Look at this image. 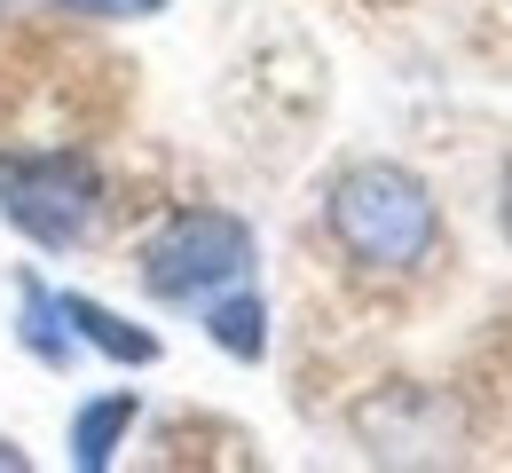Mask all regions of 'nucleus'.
<instances>
[{"instance_id": "7ed1b4c3", "label": "nucleus", "mask_w": 512, "mask_h": 473, "mask_svg": "<svg viewBox=\"0 0 512 473\" xmlns=\"http://www.w3.org/2000/svg\"><path fill=\"white\" fill-rule=\"evenodd\" d=\"M142 292L150 300H213L229 284L253 276V229L245 213H221V205H182L150 245H142Z\"/></svg>"}, {"instance_id": "6e6552de", "label": "nucleus", "mask_w": 512, "mask_h": 473, "mask_svg": "<svg viewBox=\"0 0 512 473\" xmlns=\"http://www.w3.org/2000/svg\"><path fill=\"white\" fill-rule=\"evenodd\" d=\"M56 8H71V16H158L166 0H56Z\"/></svg>"}, {"instance_id": "f257e3e1", "label": "nucleus", "mask_w": 512, "mask_h": 473, "mask_svg": "<svg viewBox=\"0 0 512 473\" xmlns=\"http://www.w3.org/2000/svg\"><path fill=\"white\" fill-rule=\"evenodd\" d=\"M323 221H331L339 253L363 261V269L402 276L434 261V198H426V182L410 166H386V158L347 166L331 182V198H323Z\"/></svg>"}, {"instance_id": "f03ea898", "label": "nucleus", "mask_w": 512, "mask_h": 473, "mask_svg": "<svg viewBox=\"0 0 512 473\" xmlns=\"http://www.w3.org/2000/svg\"><path fill=\"white\" fill-rule=\"evenodd\" d=\"M0 221L48 253H71L103 221V174L79 150H0Z\"/></svg>"}, {"instance_id": "20e7f679", "label": "nucleus", "mask_w": 512, "mask_h": 473, "mask_svg": "<svg viewBox=\"0 0 512 473\" xmlns=\"http://www.w3.org/2000/svg\"><path fill=\"white\" fill-rule=\"evenodd\" d=\"M64 316H71V339H79V347H95V355H111V363H127V371L158 363V332L127 324L119 308H103V300H79V292H64Z\"/></svg>"}, {"instance_id": "39448f33", "label": "nucleus", "mask_w": 512, "mask_h": 473, "mask_svg": "<svg viewBox=\"0 0 512 473\" xmlns=\"http://www.w3.org/2000/svg\"><path fill=\"white\" fill-rule=\"evenodd\" d=\"M134 418H142V403H134L127 387H119V395L79 403V410H71V466H79V473H103L111 458H119V442H127Z\"/></svg>"}, {"instance_id": "0eeeda50", "label": "nucleus", "mask_w": 512, "mask_h": 473, "mask_svg": "<svg viewBox=\"0 0 512 473\" xmlns=\"http://www.w3.org/2000/svg\"><path fill=\"white\" fill-rule=\"evenodd\" d=\"M205 339L221 355H237V363H260L268 355V308H260V292H245V284L213 292L205 300Z\"/></svg>"}, {"instance_id": "9d476101", "label": "nucleus", "mask_w": 512, "mask_h": 473, "mask_svg": "<svg viewBox=\"0 0 512 473\" xmlns=\"http://www.w3.org/2000/svg\"><path fill=\"white\" fill-rule=\"evenodd\" d=\"M0 466H24V458H16V450H8V442H0Z\"/></svg>"}, {"instance_id": "423d86ee", "label": "nucleus", "mask_w": 512, "mask_h": 473, "mask_svg": "<svg viewBox=\"0 0 512 473\" xmlns=\"http://www.w3.org/2000/svg\"><path fill=\"white\" fill-rule=\"evenodd\" d=\"M16 339L48 363V371H64L71 355H79V339H71V316H64V292H48L40 276H24L16 284Z\"/></svg>"}, {"instance_id": "1a4fd4ad", "label": "nucleus", "mask_w": 512, "mask_h": 473, "mask_svg": "<svg viewBox=\"0 0 512 473\" xmlns=\"http://www.w3.org/2000/svg\"><path fill=\"white\" fill-rule=\"evenodd\" d=\"M497 213H505V237H512V166H505V198H497Z\"/></svg>"}]
</instances>
